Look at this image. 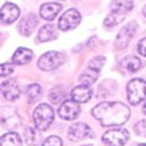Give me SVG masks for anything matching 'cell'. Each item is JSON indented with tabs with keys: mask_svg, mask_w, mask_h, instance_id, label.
Masks as SVG:
<instances>
[{
	"mask_svg": "<svg viewBox=\"0 0 146 146\" xmlns=\"http://www.w3.org/2000/svg\"><path fill=\"white\" fill-rule=\"evenodd\" d=\"M91 113L100 121L101 125L112 127L125 123L129 118L130 111L129 107L122 102H101L93 108Z\"/></svg>",
	"mask_w": 146,
	"mask_h": 146,
	"instance_id": "cell-1",
	"label": "cell"
},
{
	"mask_svg": "<svg viewBox=\"0 0 146 146\" xmlns=\"http://www.w3.org/2000/svg\"><path fill=\"white\" fill-rule=\"evenodd\" d=\"M33 121L36 130H46L54 122V110L46 104H42L34 110Z\"/></svg>",
	"mask_w": 146,
	"mask_h": 146,
	"instance_id": "cell-2",
	"label": "cell"
},
{
	"mask_svg": "<svg viewBox=\"0 0 146 146\" xmlns=\"http://www.w3.org/2000/svg\"><path fill=\"white\" fill-rule=\"evenodd\" d=\"M105 62H106V60H105L104 56H95L94 58H91L90 62L88 63L86 70L83 72V74L80 76L79 83L82 85H86V86L95 83L102 66L105 65Z\"/></svg>",
	"mask_w": 146,
	"mask_h": 146,
	"instance_id": "cell-3",
	"label": "cell"
},
{
	"mask_svg": "<svg viewBox=\"0 0 146 146\" xmlns=\"http://www.w3.org/2000/svg\"><path fill=\"white\" fill-rule=\"evenodd\" d=\"M128 101L131 105H138L146 98V82L143 79H133L127 86Z\"/></svg>",
	"mask_w": 146,
	"mask_h": 146,
	"instance_id": "cell-4",
	"label": "cell"
},
{
	"mask_svg": "<svg viewBox=\"0 0 146 146\" xmlns=\"http://www.w3.org/2000/svg\"><path fill=\"white\" fill-rule=\"evenodd\" d=\"M65 62V55L58 51H49L42 55L38 61V67L43 71H52Z\"/></svg>",
	"mask_w": 146,
	"mask_h": 146,
	"instance_id": "cell-5",
	"label": "cell"
},
{
	"mask_svg": "<svg viewBox=\"0 0 146 146\" xmlns=\"http://www.w3.org/2000/svg\"><path fill=\"white\" fill-rule=\"evenodd\" d=\"M128 139H129V133L127 129H123V128L107 130L102 135L104 144L108 146H123L128 141Z\"/></svg>",
	"mask_w": 146,
	"mask_h": 146,
	"instance_id": "cell-6",
	"label": "cell"
},
{
	"mask_svg": "<svg viewBox=\"0 0 146 146\" xmlns=\"http://www.w3.org/2000/svg\"><path fill=\"white\" fill-rule=\"evenodd\" d=\"M136 29H138V23L135 21H131L127 26L123 27L116 38V43H115L116 46L121 50L125 49L128 46V44L130 43V40L133 39L134 34L136 33Z\"/></svg>",
	"mask_w": 146,
	"mask_h": 146,
	"instance_id": "cell-7",
	"label": "cell"
},
{
	"mask_svg": "<svg viewBox=\"0 0 146 146\" xmlns=\"http://www.w3.org/2000/svg\"><path fill=\"white\" fill-rule=\"evenodd\" d=\"M80 13L76 10V9H71V10L66 11L58 20V28L61 31H70L74 29L80 23Z\"/></svg>",
	"mask_w": 146,
	"mask_h": 146,
	"instance_id": "cell-8",
	"label": "cell"
},
{
	"mask_svg": "<svg viewBox=\"0 0 146 146\" xmlns=\"http://www.w3.org/2000/svg\"><path fill=\"white\" fill-rule=\"evenodd\" d=\"M91 136H93V130L85 123H76L68 129V139L72 141H80Z\"/></svg>",
	"mask_w": 146,
	"mask_h": 146,
	"instance_id": "cell-9",
	"label": "cell"
},
{
	"mask_svg": "<svg viewBox=\"0 0 146 146\" xmlns=\"http://www.w3.org/2000/svg\"><path fill=\"white\" fill-rule=\"evenodd\" d=\"M79 113H80L79 105L76 101H73V100H67V101L63 102L61 105V107L58 108V116H60L62 119H66V121L76 119V118L79 116Z\"/></svg>",
	"mask_w": 146,
	"mask_h": 146,
	"instance_id": "cell-10",
	"label": "cell"
},
{
	"mask_svg": "<svg viewBox=\"0 0 146 146\" xmlns=\"http://www.w3.org/2000/svg\"><path fill=\"white\" fill-rule=\"evenodd\" d=\"M0 122L3 125H5V128L9 129H15L21 125V118L18 117L16 111L13 108L5 107L0 113Z\"/></svg>",
	"mask_w": 146,
	"mask_h": 146,
	"instance_id": "cell-11",
	"label": "cell"
},
{
	"mask_svg": "<svg viewBox=\"0 0 146 146\" xmlns=\"http://www.w3.org/2000/svg\"><path fill=\"white\" fill-rule=\"evenodd\" d=\"M0 93L9 101H13L20 96V86L15 79H7L0 85Z\"/></svg>",
	"mask_w": 146,
	"mask_h": 146,
	"instance_id": "cell-12",
	"label": "cell"
},
{
	"mask_svg": "<svg viewBox=\"0 0 146 146\" xmlns=\"http://www.w3.org/2000/svg\"><path fill=\"white\" fill-rule=\"evenodd\" d=\"M20 16V9L12 3H6L0 9V21L4 23H13Z\"/></svg>",
	"mask_w": 146,
	"mask_h": 146,
	"instance_id": "cell-13",
	"label": "cell"
},
{
	"mask_svg": "<svg viewBox=\"0 0 146 146\" xmlns=\"http://www.w3.org/2000/svg\"><path fill=\"white\" fill-rule=\"evenodd\" d=\"M38 25V18L34 13H29L26 17H23V20H21L20 25H18V31L22 35H31L33 29Z\"/></svg>",
	"mask_w": 146,
	"mask_h": 146,
	"instance_id": "cell-14",
	"label": "cell"
},
{
	"mask_svg": "<svg viewBox=\"0 0 146 146\" xmlns=\"http://www.w3.org/2000/svg\"><path fill=\"white\" fill-rule=\"evenodd\" d=\"M91 94H93V91H91L89 86L79 85V86H76V88L71 91V98L73 101H76L77 104H83V102L89 101L91 98Z\"/></svg>",
	"mask_w": 146,
	"mask_h": 146,
	"instance_id": "cell-15",
	"label": "cell"
},
{
	"mask_svg": "<svg viewBox=\"0 0 146 146\" xmlns=\"http://www.w3.org/2000/svg\"><path fill=\"white\" fill-rule=\"evenodd\" d=\"M62 6L57 3H46L40 7V17L46 21H52L61 11Z\"/></svg>",
	"mask_w": 146,
	"mask_h": 146,
	"instance_id": "cell-16",
	"label": "cell"
},
{
	"mask_svg": "<svg viewBox=\"0 0 146 146\" xmlns=\"http://www.w3.org/2000/svg\"><path fill=\"white\" fill-rule=\"evenodd\" d=\"M133 0H112L111 3V12L116 13L118 16L124 17L127 12L133 9Z\"/></svg>",
	"mask_w": 146,
	"mask_h": 146,
	"instance_id": "cell-17",
	"label": "cell"
},
{
	"mask_svg": "<svg viewBox=\"0 0 146 146\" xmlns=\"http://www.w3.org/2000/svg\"><path fill=\"white\" fill-rule=\"evenodd\" d=\"M33 57V51L27 48H18L12 55V62L15 65H26Z\"/></svg>",
	"mask_w": 146,
	"mask_h": 146,
	"instance_id": "cell-18",
	"label": "cell"
},
{
	"mask_svg": "<svg viewBox=\"0 0 146 146\" xmlns=\"http://www.w3.org/2000/svg\"><path fill=\"white\" fill-rule=\"evenodd\" d=\"M121 66L127 72H136L141 66V61L136 56H127L121 61Z\"/></svg>",
	"mask_w": 146,
	"mask_h": 146,
	"instance_id": "cell-19",
	"label": "cell"
},
{
	"mask_svg": "<svg viewBox=\"0 0 146 146\" xmlns=\"http://www.w3.org/2000/svg\"><path fill=\"white\" fill-rule=\"evenodd\" d=\"M0 146H22V141L17 133H6L0 139Z\"/></svg>",
	"mask_w": 146,
	"mask_h": 146,
	"instance_id": "cell-20",
	"label": "cell"
},
{
	"mask_svg": "<svg viewBox=\"0 0 146 146\" xmlns=\"http://www.w3.org/2000/svg\"><path fill=\"white\" fill-rule=\"evenodd\" d=\"M57 36V33L55 31L54 26L51 25H45L43 26L42 28L39 29V33H38V38L40 42H49V40H52Z\"/></svg>",
	"mask_w": 146,
	"mask_h": 146,
	"instance_id": "cell-21",
	"label": "cell"
},
{
	"mask_svg": "<svg viewBox=\"0 0 146 146\" xmlns=\"http://www.w3.org/2000/svg\"><path fill=\"white\" fill-rule=\"evenodd\" d=\"M25 139H26L27 145L36 146L40 141V135L38 134L36 129H34V128H32V127H27L25 130Z\"/></svg>",
	"mask_w": 146,
	"mask_h": 146,
	"instance_id": "cell-22",
	"label": "cell"
},
{
	"mask_svg": "<svg viewBox=\"0 0 146 146\" xmlns=\"http://www.w3.org/2000/svg\"><path fill=\"white\" fill-rule=\"evenodd\" d=\"M27 96H28L29 102H35L38 101L42 96V88L39 84H32L27 89Z\"/></svg>",
	"mask_w": 146,
	"mask_h": 146,
	"instance_id": "cell-23",
	"label": "cell"
},
{
	"mask_svg": "<svg viewBox=\"0 0 146 146\" xmlns=\"http://www.w3.org/2000/svg\"><path fill=\"white\" fill-rule=\"evenodd\" d=\"M49 98H50V100H51V102L58 104V102H61L62 100L65 99V93H63V91L60 88H56V89L51 90V93H50Z\"/></svg>",
	"mask_w": 146,
	"mask_h": 146,
	"instance_id": "cell-24",
	"label": "cell"
},
{
	"mask_svg": "<svg viewBox=\"0 0 146 146\" xmlns=\"http://www.w3.org/2000/svg\"><path fill=\"white\" fill-rule=\"evenodd\" d=\"M122 20H123L122 16H118V15H116V13H112L111 12L106 18H105L104 25L106 26V27H113V26H116L117 23H119Z\"/></svg>",
	"mask_w": 146,
	"mask_h": 146,
	"instance_id": "cell-25",
	"label": "cell"
},
{
	"mask_svg": "<svg viewBox=\"0 0 146 146\" xmlns=\"http://www.w3.org/2000/svg\"><path fill=\"white\" fill-rule=\"evenodd\" d=\"M134 130L136 135L141 136V138H146V121H139L134 125Z\"/></svg>",
	"mask_w": 146,
	"mask_h": 146,
	"instance_id": "cell-26",
	"label": "cell"
},
{
	"mask_svg": "<svg viewBox=\"0 0 146 146\" xmlns=\"http://www.w3.org/2000/svg\"><path fill=\"white\" fill-rule=\"evenodd\" d=\"M43 146H62V140L58 136H49L43 143Z\"/></svg>",
	"mask_w": 146,
	"mask_h": 146,
	"instance_id": "cell-27",
	"label": "cell"
},
{
	"mask_svg": "<svg viewBox=\"0 0 146 146\" xmlns=\"http://www.w3.org/2000/svg\"><path fill=\"white\" fill-rule=\"evenodd\" d=\"M13 72V65L11 63H3L0 65V77H7Z\"/></svg>",
	"mask_w": 146,
	"mask_h": 146,
	"instance_id": "cell-28",
	"label": "cell"
},
{
	"mask_svg": "<svg viewBox=\"0 0 146 146\" xmlns=\"http://www.w3.org/2000/svg\"><path fill=\"white\" fill-rule=\"evenodd\" d=\"M138 50H139V52L143 55V56H146V38L144 39H141L139 44H138Z\"/></svg>",
	"mask_w": 146,
	"mask_h": 146,
	"instance_id": "cell-29",
	"label": "cell"
},
{
	"mask_svg": "<svg viewBox=\"0 0 146 146\" xmlns=\"http://www.w3.org/2000/svg\"><path fill=\"white\" fill-rule=\"evenodd\" d=\"M143 111H144V113H145V115H146V102L144 104V108H143Z\"/></svg>",
	"mask_w": 146,
	"mask_h": 146,
	"instance_id": "cell-30",
	"label": "cell"
},
{
	"mask_svg": "<svg viewBox=\"0 0 146 146\" xmlns=\"http://www.w3.org/2000/svg\"><path fill=\"white\" fill-rule=\"evenodd\" d=\"M144 15H145V16H146V5H145V6H144Z\"/></svg>",
	"mask_w": 146,
	"mask_h": 146,
	"instance_id": "cell-31",
	"label": "cell"
},
{
	"mask_svg": "<svg viewBox=\"0 0 146 146\" xmlns=\"http://www.w3.org/2000/svg\"><path fill=\"white\" fill-rule=\"evenodd\" d=\"M138 146H146V144H140V145H138Z\"/></svg>",
	"mask_w": 146,
	"mask_h": 146,
	"instance_id": "cell-32",
	"label": "cell"
}]
</instances>
